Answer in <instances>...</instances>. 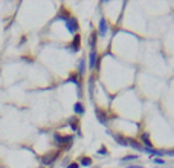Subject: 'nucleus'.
Segmentation results:
<instances>
[{"mask_svg":"<svg viewBox=\"0 0 174 168\" xmlns=\"http://www.w3.org/2000/svg\"><path fill=\"white\" fill-rule=\"evenodd\" d=\"M64 23H66V29H67V32L76 35V32H78V29H80V26H78V20L70 16L69 19H66Z\"/></svg>","mask_w":174,"mask_h":168,"instance_id":"obj_1","label":"nucleus"},{"mask_svg":"<svg viewBox=\"0 0 174 168\" xmlns=\"http://www.w3.org/2000/svg\"><path fill=\"white\" fill-rule=\"evenodd\" d=\"M53 141H55V144H57V145H64V144H67V145H70V142L73 141V134H67V136H61V134L55 133V134H53Z\"/></svg>","mask_w":174,"mask_h":168,"instance_id":"obj_2","label":"nucleus"},{"mask_svg":"<svg viewBox=\"0 0 174 168\" xmlns=\"http://www.w3.org/2000/svg\"><path fill=\"white\" fill-rule=\"evenodd\" d=\"M95 115H96V119H98V122L99 124H103V125H108V113L103 110V109H99V107H96L95 109Z\"/></svg>","mask_w":174,"mask_h":168,"instance_id":"obj_3","label":"nucleus"},{"mask_svg":"<svg viewBox=\"0 0 174 168\" xmlns=\"http://www.w3.org/2000/svg\"><path fill=\"white\" fill-rule=\"evenodd\" d=\"M98 51L96 49H90V52H89V63H87V66H89V69L92 70V69H96V63H98Z\"/></svg>","mask_w":174,"mask_h":168,"instance_id":"obj_4","label":"nucleus"},{"mask_svg":"<svg viewBox=\"0 0 174 168\" xmlns=\"http://www.w3.org/2000/svg\"><path fill=\"white\" fill-rule=\"evenodd\" d=\"M98 37L104 38L105 35H107V32H108V23H107V20L104 19V17H101L99 19V25H98Z\"/></svg>","mask_w":174,"mask_h":168,"instance_id":"obj_5","label":"nucleus"},{"mask_svg":"<svg viewBox=\"0 0 174 168\" xmlns=\"http://www.w3.org/2000/svg\"><path fill=\"white\" fill-rule=\"evenodd\" d=\"M80 75L76 74V72H73V74H70V76L66 79V83H73L76 87H78V95H80V98H81V95H83V92H81V81H80Z\"/></svg>","mask_w":174,"mask_h":168,"instance_id":"obj_6","label":"nucleus"},{"mask_svg":"<svg viewBox=\"0 0 174 168\" xmlns=\"http://www.w3.org/2000/svg\"><path fill=\"white\" fill-rule=\"evenodd\" d=\"M80 46H81V37L76 34V35H73V40H72V43L67 46V49H69V52H78L80 51Z\"/></svg>","mask_w":174,"mask_h":168,"instance_id":"obj_7","label":"nucleus"},{"mask_svg":"<svg viewBox=\"0 0 174 168\" xmlns=\"http://www.w3.org/2000/svg\"><path fill=\"white\" fill-rule=\"evenodd\" d=\"M139 142L145 147V148H154V147H153V142H151V139H150V134H148L147 131H144V133L140 134Z\"/></svg>","mask_w":174,"mask_h":168,"instance_id":"obj_8","label":"nucleus"},{"mask_svg":"<svg viewBox=\"0 0 174 168\" xmlns=\"http://www.w3.org/2000/svg\"><path fill=\"white\" fill-rule=\"evenodd\" d=\"M128 147H131V148L138 150L140 153H145V147L140 144L139 141H136V139H131V138H128Z\"/></svg>","mask_w":174,"mask_h":168,"instance_id":"obj_9","label":"nucleus"},{"mask_svg":"<svg viewBox=\"0 0 174 168\" xmlns=\"http://www.w3.org/2000/svg\"><path fill=\"white\" fill-rule=\"evenodd\" d=\"M113 139L116 141V144H119L122 147H128V138L122 136V134H113Z\"/></svg>","mask_w":174,"mask_h":168,"instance_id":"obj_10","label":"nucleus"},{"mask_svg":"<svg viewBox=\"0 0 174 168\" xmlns=\"http://www.w3.org/2000/svg\"><path fill=\"white\" fill-rule=\"evenodd\" d=\"M86 58H81L80 61H78V66H76V69H78V72L76 74L80 75V76H84V74H86Z\"/></svg>","mask_w":174,"mask_h":168,"instance_id":"obj_11","label":"nucleus"},{"mask_svg":"<svg viewBox=\"0 0 174 168\" xmlns=\"http://www.w3.org/2000/svg\"><path fill=\"white\" fill-rule=\"evenodd\" d=\"M96 41H98V32L96 31H92V34L89 37V46H90V49H96Z\"/></svg>","mask_w":174,"mask_h":168,"instance_id":"obj_12","label":"nucleus"},{"mask_svg":"<svg viewBox=\"0 0 174 168\" xmlns=\"http://www.w3.org/2000/svg\"><path fill=\"white\" fill-rule=\"evenodd\" d=\"M73 112H75V115H83V113L86 112V107H84V104H83L81 101L75 102V104H73Z\"/></svg>","mask_w":174,"mask_h":168,"instance_id":"obj_13","label":"nucleus"},{"mask_svg":"<svg viewBox=\"0 0 174 168\" xmlns=\"http://www.w3.org/2000/svg\"><path fill=\"white\" fill-rule=\"evenodd\" d=\"M58 157V153H53L51 156H44L43 159H41V162H43V165H52L53 161Z\"/></svg>","mask_w":174,"mask_h":168,"instance_id":"obj_14","label":"nucleus"},{"mask_svg":"<svg viewBox=\"0 0 174 168\" xmlns=\"http://www.w3.org/2000/svg\"><path fill=\"white\" fill-rule=\"evenodd\" d=\"M133 161H139V156L138 154H127L121 159V164H130Z\"/></svg>","mask_w":174,"mask_h":168,"instance_id":"obj_15","label":"nucleus"},{"mask_svg":"<svg viewBox=\"0 0 174 168\" xmlns=\"http://www.w3.org/2000/svg\"><path fill=\"white\" fill-rule=\"evenodd\" d=\"M67 122H69V127L73 131H78V130H80V125H78L80 122H78V119H76V118H69V121H67Z\"/></svg>","mask_w":174,"mask_h":168,"instance_id":"obj_16","label":"nucleus"},{"mask_svg":"<svg viewBox=\"0 0 174 168\" xmlns=\"http://www.w3.org/2000/svg\"><path fill=\"white\" fill-rule=\"evenodd\" d=\"M92 164H93V161H92V157H81L80 159V165H83V167H92Z\"/></svg>","mask_w":174,"mask_h":168,"instance_id":"obj_17","label":"nucleus"},{"mask_svg":"<svg viewBox=\"0 0 174 168\" xmlns=\"http://www.w3.org/2000/svg\"><path fill=\"white\" fill-rule=\"evenodd\" d=\"M153 164H156V165H165L167 162L162 157H153Z\"/></svg>","mask_w":174,"mask_h":168,"instance_id":"obj_18","label":"nucleus"},{"mask_svg":"<svg viewBox=\"0 0 174 168\" xmlns=\"http://www.w3.org/2000/svg\"><path fill=\"white\" fill-rule=\"evenodd\" d=\"M98 154H101V156H107V154H108V150L105 148V147H101V148L98 150Z\"/></svg>","mask_w":174,"mask_h":168,"instance_id":"obj_19","label":"nucleus"},{"mask_svg":"<svg viewBox=\"0 0 174 168\" xmlns=\"http://www.w3.org/2000/svg\"><path fill=\"white\" fill-rule=\"evenodd\" d=\"M66 168H80V164L78 162H70V164L66 165Z\"/></svg>","mask_w":174,"mask_h":168,"instance_id":"obj_20","label":"nucleus"},{"mask_svg":"<svg viewBox=\"0 0 174 168\" xmlns=\"http://www.w3.org/2000/svg\"><path fill=\"white\" fill-rule=\"evenodd\" d=\"M165 156H170V157H174V148H171V150H167V151H165Z\"/></svg>","mask_w":174,"mask_h":168,"instance_id":"obj_21","label":"nucleus"},{"mask_svg":"<svg viewBox=\"0 0 174 168\" xmlns=\"http://www.w3.org/2000/svg\"><path fill=\"white\" fill-rule=\"evenodd\" d=\"M125 168H144L142 165H127Z\"/></svg>","mask_w":174,"mask_h":168,"instance_id":"obj_22","label":"nucleus"}]
</instances>
